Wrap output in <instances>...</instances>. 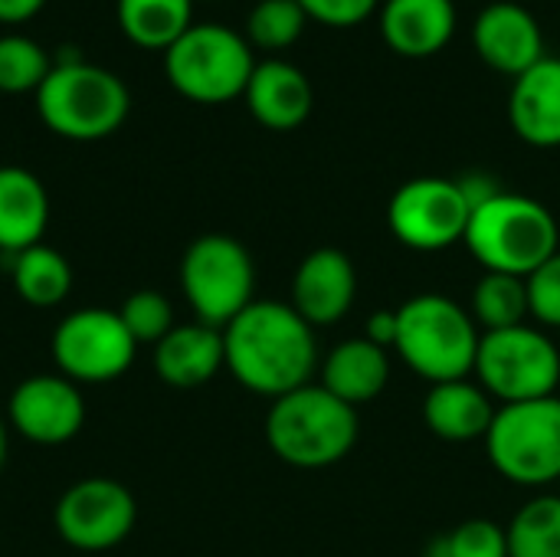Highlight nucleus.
<instances>
[{"instance_id":"6","label":"nucleus","mask_w":560,"mask_h":557,"mask_svg":"<svg viewBox=\"0 0 560 557\" xmlns=\"http://www.w3.org/2000/svg\"><path fill=\"white\" fill-rule=\"evenodd\" d=\"M253 69L256 59L249 39L220 23H194L164 53V72L171 85L200 105H223L240 98Z\"/></svg>"},{"instance_id":"7","label":"nucleus","mask_w":560,"mask_h":557,"mask_svg":"<svg viewBox=\"0 0 560 557\" xmlns=\"http://www.w3.org/2000/svg\"><path fill=\"white\" fill-rule=\"evenodd\" d=\"M495 473L515 486L541 489L560 479V397L505 404L486 433Z\"/></svg>"},{"instance_id":"33","label":"nucleus","mask_w":560,"mask_h":557,"mask_svg":"<svg viewBox=\"0 0 560 557\" xmlns=\"http://www.w3.org/2000/svg\"><path fill=\"white\" fill-rule=\"evenodd\" d=\"M364 338L374 341L377 348L390 351L397 345V309H381L368 318V328H364Z\"/></svg>"},{"instance_id":"29","label":"nucleus","mask_w":560,"mask_h":557,"mask_svg":"<svg viewBox=\"0 0 560 557\" xmlns=\"http://www.w3.org/2000/svg\"><path fill=\"white\" fill-rule=\"evenodd\" d=\"M128 335L135 338V345H158L161 338H167L174 332V305L167 295L154 292V289H138L135 295H128L118 309Z\"/></svg>"},{"instance_id":"10","label":"nucleus","mask_w":560,"mask_h":557,"mask_svg":"<svg viewBox=\"0 0 560 557\" xmlns=\"http://www.w3.org/2000/svg\"><path fill=\"white\" fill-rule=\"evenodd\" d=\"M472 207L453 177H413L387 204L394 240L417 253H443L466 240Z\"/></svg>"},{"instance_id":"5","label":"nucleus","mask_w":560,"mask_h":557,"mask_svg":"<svg viewBox=\"0 0 560 557\" xmlns=\"http://www.w3.org/2000/svg\"><path fill=\"white\" fill-rule=\"evenodd\" d=\"M128 85L85 59L52 62L49 76L36 89V112L43 125L72 141H95L121 128L128 118Z\"/></svg>"},{"instance_id":"13","label":"nucleus","mask_w":560,"mask_h":557,"mask_svg":"<svg viewBox=\"0 0 560 557\" xmlns=\"http://www.w3.org/2000/svg\"><path fill=\"white\" fill-rule=\"evenodd\" d=\"M10 427L39 446L69 443L85 423V401L79 384L62 374H36L13 387L7 404Z\"/></svg>"},{"instance_id":"4","label":"nucleus","mask_w":560,"mask_h":557,"mask_svg":"<svg viewBox=\"0 0 560 557\" xmlns=\"http://www.w3.org/2000/svg\"><path fill=\"white\" fill-rule=\"evenodd\" d=\"M479 341L482 332L472 322L469 309L440 292L413 295L397 309L394 351L417 378L430 384L469 378L476 368Z\"/></svg>"},{"instance_id":"26","label":"nucleus","mask_w":560,"mask_h":557,"mask_svg":"<svg viewBox=\"0 0 560 557\" xmlns=\"http://www.w3.org/2000/svg\"><path fill=\"white\" fill-rule=\"evenodd\" d=\"M509 557H560V496L525 502L505 529Z\"/></svg>"},{"instance_id":"25","label":"nucleus","mask_w":560,"mask_h":557,"mask_svg":"<svg viewBox=\"0 0 560 557\" xmlns=\"http://www.w3.org/2000/svg\"><path fill=\"white\" fill-rule=\"evenodd\" d=\"M472 322L479 332H505L515 325H528L532 309H528V286L522 276H505V272H482V279L472 289V305H469Z\"/></svg>"},{"instance_id":"1","label":"nucleus","mask_w":560,"mask_h":557,"mask_svg":"<svg viewBox=\"0 0 560 557\" xmlns=\"http://www.w3.org/2000/svg\"><path fill=\"white\" fill-rule=\"evenodd\" d=\"M226 371L253 394L285 397L318 371L315 328L289 302H253L223 328Z\"/></svg>"},{"instance_id":"15","label":"nucleus","mask_w":560,"mask_h":557,"mask_svg":"<svg viewBox=\"0 0 560 557\" xmlns=\"http://www.w3.org/2000/svg\"><path fill=\"white\" fill-rule=\"evenodd\" d=\"M472 46L489 69L512 79L545 59V33L538 20L532 10L512 0H499L479 10L472 23Z\"/></svg>"},{"instance_id":"27","label":"nucleus","mask_w":560,"mask_h":557,"mask_svg":"<svg viewBox=\"0 0 560 557\" xmlns=\"http://www.w3.org/2000/svg\"><path fill=\"white\" fill-rule=\"evenodd\" d=\"M305 23L308 16L295 0H259L249 13L246 39L249 46L279 53V49H289L302 36Z\"/></svg>"},{"instance_id":"12","label":"nucleus","mask_w":560,"mask_h":557,"mask_svg":"<svg viewBox=\"0 0 560 557\" xmlns=\"http://www.w3.org/2000/svg\"><path fill=\"white\" fill-rule=\"evenodd\" d=\"M135 496L105 476L69 486L56 506V529L66 545L79 552H105L125 542L135 529Z\"/></svg>"},{"instance_id":"9","label":"nucleus","mask_w":560,"mask_h":557,"mask_svg":"<svg viewBox=\"0 0 560 557\" xmlns=\"http://www.w3.org/2000/svg\"><path fill=\"white\" fill-rule=\"evenodd\" d=\"M180 289L197 322L226 328L256 302V266L249 250L226 233L197 236L180 259Z\"/></svg>"},{"instance_id":"22","label":"nucleus","mask_w":560,"mask_h":557,"mask_svg":"<svg viewBox=\"0 0 560 557\" xmlns=\"http://www.w3.org/2000/svg\"><path fill=\"white\" fill-rule=\"evenodd\" d=\"M387 381H390V358L364 335L335 345L322 364V387L354 410L377 401Z\"/></svg>"},{"instance_id":"18","label":"nucleus","mask_w":560,"mask_h":557,"mask_svg":"<svg viewBox=\"0 0 560 557\" xmlns=\"http://www.w3.org/2000/svg\"><path fill=\"white\" fill-rule=\"evenodd\" d=\"M509 121L532 148H560V59L545 56L512 82Z\"/></svg>"},{"instance_id":"23","label":"nucleus","mask_w":560,"mask_h":557,"mask_svg":"<svg viewBox=\"0 0 560 557\" xmlns=\"http://www.w3.org/2000/svg\"><path fill=\"white\" fill-rule=\"evenodd\" d=\"M10 259V282L16 289V295L33 305V309H52L59 302L69 299L72 292V266L69 259L46 246V243H36L16 256H7Z\"/></svg>"},{"instance_id":"32","label":"nucleus","mask_w":560,"mask_h":557,"mask_svg":"<svg viewBox=\"0 0 560 557\" xmlns=\"http://www.w3.org/2000/svg\"><path fill=\"white\" fill-rule=\"evenodd\" d=\"M308 20L322 23V26H335V30H348L358 26L364 20H371L377 13L381 0H295Z\"/></svg>"},{"instance_id":"16","label":"nucleus","mask_w":560,"mask_h":557,"mask_svg":"<svg viewBox=\"0 0 560 557\" xmlns=\"http://www.w3.org/2000/svg\"><path fill=\"white\" fill-rule=\"evenodd\" d=\"M243 98H246L253 118L272 131H292V128L305 125V118L312 115V105H315L308 76L285 59L256 62Z\"/></svg>"},{"instance_id":"35","label":"nucleus","mask_w":560,"mask_h":557,"mask_svg":"<svg viewBox=\"0 0 560 557\" xmlns=\"http://www.w3.org/2000/svg\"><path fill=\"white\" fill-rule=\"evenodd\" d=\"M3 463H7V423L0 417V469H3Z\"/></svg>"},{"instance_id":"24","label":"nucleus","mask_w":560,"mask_h":557,"mask_svg":"<svg viewBox=\"0 0 560 557\" xmlns=\"http://www.w3.org/2000/svg\"><path fill=\"white\" fill-rule=\"evenodd\" d=\"M194 0H118V26L141 49H171L194 23Z\"/></svg>"},{"instance_id":"11","label":"nucleus","mask_w":560,"mask_h":557,"mask_svg":"<svg viewBox=\"0 0 560 557\" xmlns=\"http://www.w3.org/2000/svg\"><path fill=\"white\" fill-rule=\"evenodd\" d=\"M138 345L118 312L79 309L52 332V361L72 384H108L135 364Z\"/></svg>"},{"instance_id":"19","label":"nucleus","mask_w":560,"mask_h":557,"mask_svg":"<svg viewBox=\"0 0 560 557\" xmlns=\"http://www.w3.org/2000/svg\"><path fill=\"white\" fill-rule=\"evenodd\" d=\"M226 368L223 328L187 322L154 345V371L171 387H200Z\"/></svg>"},{"instance_id":"14","label":"nucleus","mask_w":560,"mask_h":557,"mask_svg":"<svg viewBox=\"0 0 560 557\" xmlns=\"http://www.w3.org/2000/svg\"><path fill=\"white\" fill-rule=\"evenodd\" d=\"M358 299V272L348 253L335 246L312 250L292 276V309L312 325H338Z\"/></svg>"},{"instance_id":"28","label":"nucleus","mask_w":560,"mask_h":557,"mask_svg":"<svg viewBox=\"0 0 560 557\" xmlns=\"http://www.w3.org/2000/svg\"><path fill=\"white\" fill-rule=\"evenodd\" d=\"M49 53L30 36H0V92H36L49 76Z\"/></svg>"},{"instance_id":"8","label":"nucleus","mask_w":560,"mask_h":557,"mask_svg":"<svg viewBox=\"0 0 560 557\" xmlns=\"http://www.w3.org/2000/svg\"><path fill=\"white\" fill-rule=\"evenodd\" d=\"M472 374L479 387L502 407L555 397L560 384V351L535 325L486 332Z\"/></svg>"},{"instance_id":"3","label":"nucleus","mask_w":560,"mask_h":557,"mask_svg":"<svg viewBox=\"0 0 560 557\" xmlns=\"http://www.w3.org/2000/svg\"><path fill=\"white\" fill-rule=\"evenodd\" d=\"M266 443L295 469L335 466L358 443V410L322 384H305L272 401L266 414Z\"/></svg>"},{"instance_id":"20","label":"nucleus","mask_w":560,"mask_h":557,"mask_svg":"<svg viewBox=\"0 0 560 557\" xmlns=\"http://www.w3.org/2000/svg\"><path fill=\"white\" fill-rule=\"evenodd\" d=\"M495 410V401L479 387V381H443L433 384L423 401V423L446 443H472L486 440Z\"/></svg>"},{"instance_id":"2","label":"nucleus","mask_w":560,"mask_h":557,"mask_svg":"<svg viewBox=\"0 0 560 557\" xmlns=\"http://www.w3.org/2000/svg\"><path fill=\"white\" fill-rule=\"evenodd\" d=\"M558 220L541 200L499 190L472 210L463 243L486 272L528 279L558 253Z\"/></svg>"},{"instance_id":"21","label":"nucleus","mask_w":560,"mask_h":557,"mask_svg":"<svg viewBox=\"0 0 560 557\" xmlns=\"http://www.w3.org/2000/svg\"><path fill=\"white\" fill-rule=\"evenodd\" d=\"M49 223V194L26 167H0V253L16 256L43 243Z\"/></svg>"},{"instance_id":"34","label":"nucleus","mask_w":560,"mask_h":557,"mask_svg":"<svg viewBox=\"0 0 560 557\" xmlns=\"http://www.w3.org/2000/svg\"><path fill=\"white\" fill-rule=\"evenodd\" d=\"M46 0H0V23H23L43 10Z\"/></svg>"},{"instance_id":"17","label":"nucleus","mask_w":560,"mask_h":557,"mask_svg":"<svg viewBox=\"0 0 560 557\" xmlns=\"http://www.w3.org/2000/svg\"><path fill=\"white\" fill-rule=\"evenodd\" d=\"M384 43L407 59H427L450 46L456 33L453 0H384L381 3Z\"/></svg>"},{"instance_id":"30","label":"nucleus","mask_w":560,"mask_h":557,"mask_svg":"<svg viewBox=\"0 0 560 557\" xmlns=\"http://www.w3.org/2000/svg\"><path fill=\"white\" fill-rule=\"evenodd\" d=\"M433 557H509V538L499 522L469 519L436 542Z\"/></svg>"},{"instance_id":"31","label":"nucleus","mask_w":560,"mask_h":557,"mask_svg":"<svg viewBox=\"0 0 560 557\" xmlns=\"http://www.w3.org/2000/svg\"><path fill=\"white\" fill-rule=\"evenodd\" d=\"M528 309L541 328H560V250L528 279Z\"/></svg>"}]
</instances>
